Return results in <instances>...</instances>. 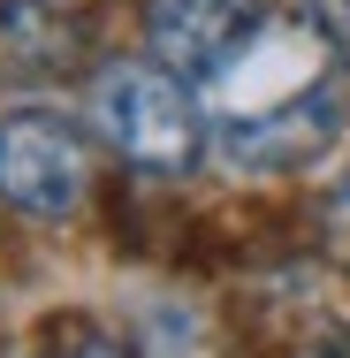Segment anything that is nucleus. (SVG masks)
I'll use <instances>...</instances> for the list:
<instances>
[{
	"label": "nucleus",
	"mask_w": 350,
	"mask_h": 358,
	"mask_svg": "<svg viewBox=\"0 0 350 358\" xmlns=\"http://www.w3.org/2000/svg\"><path fill=\"white\" fill-rule=\"evenodd\" d=\"M92 122H99V138L115 145L130 168H152V176L191 168V152H198V107H191V92L168 69H152V62L99 69V84H92Z\"/></svg>",
	"instance_id": "nucleus-1"
},
{
	"label": "nucleus",
	"mask_w": 350,
	"mask_h": 358,
	"mask_svg": "<svg viewBox=\"0 0 350 358\" xmlns=\"http://www.w3.org/2000/svg\"><path fill=\"white\" fill-rule=\"evenodd\" d=\"M84 183H92V152L61 115H46V107L0 115V199L15 214L61 221L84 206Z\"/></svg>",
	"instance_id": "nucleus-2"
},
{
	"label": "nucleus",
	"mask_w": 350,
	"mask_h": 358,
	"mask_svg": "<svg viewBox=\"0 0 350 358\" xmlns=\"http://www.w3.org/2000/svg\"><path fill=\"white\" fill-rule=\"evenodd\" d=\"M152 54L191 76H221L259 38V0H152L145 8Z\"/></svg>",
	"instance_id": "nucleus-3"
},
{
	"label": "nucleus",
	"mask_w": 350,
	"mask_h": 358,
	"mask_svg": "<svg viewBox=\"0 0 350 358\" xmlns=\"http://www.w3.org/2000/svg\"><path fill=\"white\" fill-rule=\"evenodd\" d=\"M228 168H305L320 145L335 138V92H305L289 107L244 115V122H213Z\"/></svg>",
	"instance_id": "nucleus-4"
},
{
	"label": "nucleus",
	"mask_w": 350,
	"mask_h": 358,
	"mask_svg": "<svg viewBox=\"0 0 350 358\" xmlns=\"http://www.w3.org/2000/svg\"><path fill=\"white\" fill-rule=\"evenodd\" d=\"M0 54H8V69H54L69 54V31L46 0H8L0 8Z\"/></svg>",
	"instance_id": "nucleus-5"
},
{
	"label": "nucleus",
	"mask_w": 350,
	"mask_h": 358,
	"mask_svg": "<svg viewBox=\"0 0 350 358\" xmlns=\"http://www.w3.org/2000/svg\"><path fill=\"white\" fill-rule=\"evenodd\" d=\"M46 358H130V351H122L115 336H92V328H76V336H61Z\"/></svg>",
	"instance_id": "nucleus-6"
},
{
	"label": "nucleus",
	"mask_w": 350,
	"mask_h": 358,
	"mask_svg": "<svg viewBox=\"0 0 350 358\" xmlns=\"http://www.w3.org/2000/svg\"><path fill=\"white\" fill-rule=\"evenodd\" d=\"M320 31H328V38L350 54V0H320Z\"/></svg>",
	"instance_id": "nucleus-7"
}]
</instances>
